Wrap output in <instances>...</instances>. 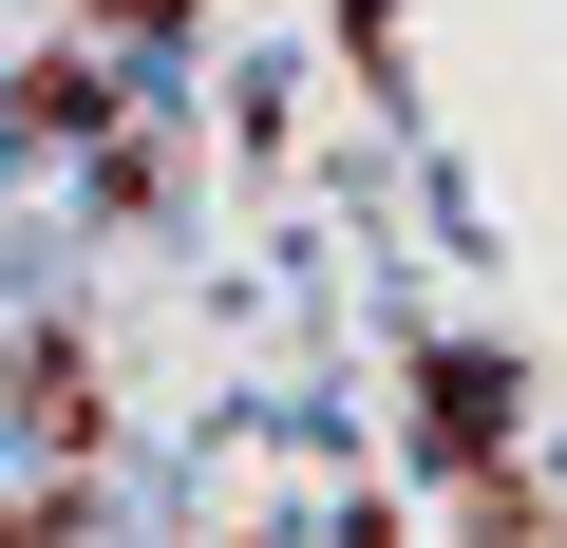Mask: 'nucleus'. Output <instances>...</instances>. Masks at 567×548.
Here are the masks:
<instances>
[{"instance_id": "obj_1", "label": "nucleus", "mask_w": 567, "mask_h": 548, "mask_svg": "<svg viewBox=\"0 0 567 548\" xmlns=\"http://www.w3.org/2000/svg\"><path fill=\"white\" fill-rule=\"evenodd\" d=\"M95 20H133V39H152V20H171V0H95Z\"/></svg>"}]
</instances>
